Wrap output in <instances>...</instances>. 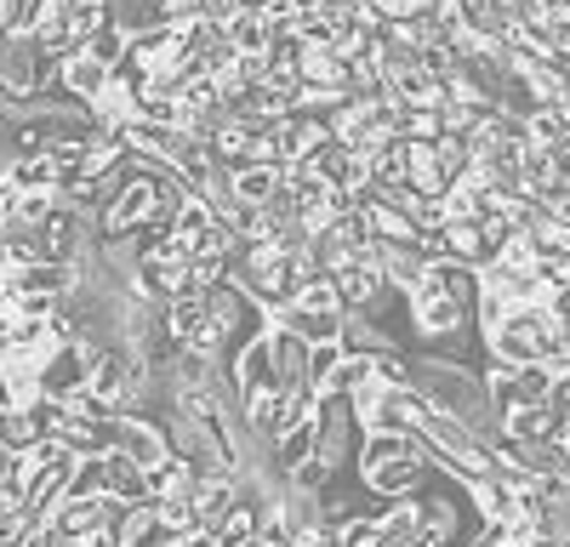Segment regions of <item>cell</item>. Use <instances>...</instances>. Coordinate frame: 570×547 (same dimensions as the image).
Segmentation results:
<instances>
[{"mask_svg": "<svg viewBox=\"0 0 570 547\" xmlns=\"http://www.w3.org/2000/svg\"><path fill=\"white\" fill-rule=\"evenodd\" d=\"M195 485H200V468L188 463V456H166V463H155L149 468V496H160V501H183V496H195Z\"/></svg>", "mask_w": 570, "mask_h": 547, "instance_id": "cell-11", "label": "cell"}, {"mask_svg": "<svg viewBox=\"0 0 570 547\" xmlns=\"http://www.w3.org/2000/svg\"><path fill=\"white\" fill-rule=\"evenodd\" d=\"M559 410H564V417H570V371H553V394H548Z\"/></svg>", "mask_w": 570, "mask_h": 547, "instance_id": "cell-20", "label": "cell"}, {"mask_svg": "<svg viewBox=\"0 0 570 547\" xmlns=\"http://www.w3.org/2000/svg\"><path fill=\"white\" fill-rule=\"evenodd\" d=\"M405 302H411V319H416V331H422L428 342H440V337H451V331L468 326V302L451 297L445 286H434L428 274H422V286H416Z\"/></svg>", "mask_w": 570, "mask_h": 547, "instance_id": "cell-7", "label": "cell"}, {"mask_svg": "<svg viewBox=\"0 0 570 547\" xmlns=\"http://www.w3.org/2000/svg\"><path fill=\"white\" fill-rule=\"evenodd\" d=\"M485 342H491V359H508V365H559L564 326L548 302H525V308H513L497 331H485Z\"/></svg>", "mask_w": 570, "mask_h": 547, "instance_id": "cell-2", "label": "cell"}, {"mask_svg": "<svg viewBox=\"0 0 570 547\" xmlns=\"http://www.w3.org/2000/svg\"><path fill=\"white\" fill-rule=\"evenodd\" d=\"M337 547H389V541H383V525L365 514V519H348V530H343Z\"/></svg>", "mask_w": 570, "mask_h": 547, "instance_id": "cell-17", "label": "cell"}, {"mask_svg": "<svg viewBox=\"0 0 570 547\" xmlns=\"http://www.w3.org/2000/svg\"><path fill=\"white\" fill-rule=\"evenodd\" d=\"M188 262H195V251H188V246L160 240V246H149V251H137V274H131V286L166 308L177 291H188Z\"/></svg>", "mask_w": 570, "mask_h": 547, "instance_id": "cell-4", "label": "cell"}, {"mask_svg": "<svg viewBox=\"0 0 570 547\" xmlns=\"http://www.w3.org/2000/svg\"><path fill=\"white\" fill-rule=\"evenodd\" d=\"M109 496L115 501H149V468L120 456V450H109Z\"/></svg>", "mask_w": 570, "mask_h": 547, "instance_id": "cell-14", "label": "cell"}, {"mask_svg": "<svg viewBox=\"0 0 570 547\" xmlns=\"http://www.w3.org/2000/svg\"><path fill=\"white\" fill-rule=\"evenodd\" d=\"M491 405H497V417H508V410L519 405H537L553 394V365H508V359H491Z\"/></svg>", "mask_w": 570, "mask_h": 547, "instance_id": "cell-5", "label": "cell"}, {"mask_svg": "<svg viewBox=\"0 0 570 547\" xmlns=\"http://www.w3.org/2000/svg\"><path fill=\"white\" fill-rule=\"evenodd\" d=\"M7 182L12 189H63V166L52 155H12Z\"/></svg>", "mask_w": 570, "mask_h": 547, "instance_id": "cell-13", "label": "cell"}, {"mask_svg": "<svg viewBox=\"0 0 570 547\" xmlns=\"http://www.w3.org/2000/svg\"><path fill=\"white\" fill-rule=\"evenodd\" d=\"M376 382V359L371 354H343L337 359V371H331L325 382H320V394H337V399H354L360 388H371Z\"/></svg>", "mask_w": 570, "mask_h": 547, "instance_id": "cell-12", "label": "cell"}, {"mask_svg": "<svg viewBox=\"0 0 570 547\" xmlns=\"http://www.w3.org/2000/svg\"><path fill=\"white\" fill-rule=\"evenodd\" d=\"M559 445H564V450H570V428H564V439H559Z\"/></svg>", "mask_w": 570, "mask_h": 547, "instance_id": "cell-22", "label": "cell"}, {"mask_svg": "<svg viewBox=\"0 0 570 547\" xmlns=\"http://www.w3.org/2000/svg\"><path fill=\"white\" fill-rule=\"evenodd\" d=\"M394 348V337L383 331V326H371L365 314H348V326H343V354H389Z\"/></svg>", "mask_w": 570, "mask_h": 547, "instance_id": "cell-15", "label": "cell"}, {"mask_svg": "<svg viewBox=\"0 0 570 547\" xmlns=\"http://www.w3.org/2000/svg\"><path fill=\"white\" fill-rule=\"evenodd\" d=\"M456 519H462V514L451 508V501H445V496H434V501H428V525H434V530H440L445 541L456 536Z\"/></svg>", "mask_w": 570, "mask_h": 547, "instance_id": "cell-18", "label": "cell"}, {"mask_svg": "<svg viewBox=\"0 0 570 547\" xmlns=\"http://www.w3.org/2000/svg\"><path fill=\"white\" fill-rule=\"evenodd\" d=\"M400 182H405V137L371 155V189H400Z\"/></svg>", "mask_w": 570, "mask_h": 547, "instance_id": "cell-16", "label": "cell"}, {"mask_svg": "<svg viewBox=\"0 0 570 547\" xmlns=\"http://www.w3.org/2000/svg\"><path fill=\"white\" fill-rule=\"evenodd\" d=\"M109 450L131 456V463H142V468H155V463H166V456H171V434L155 417L115 410V417H109Z\"/></svg>", "mask_w": 570, "mask_h": 547, "instance_id": "cell-6", "label": "cell"}, {"mask_svg": "<svg viewBox=\"0 0 570 547\" xmlns=\"http://www.w3.org/2000/svg\"><path fill=\"white\" fill-rule=\"evenodd\" d=\"M177 547H223V536H217L212 525H200V530H188V536H183Z\"/></svg>", "mask_w": 570, "mask_h": 547, "instance_id": "cell-19", "label": "cell"}, {"mask_svg": "<svg viewBox=\"0 0 570 547\" xmlns=\"http://www.w3.org/2000/svg\"><path fill=\"white\" fill-rule=\"evenodd\" d=\"M525 547H564L559 536H537V541H525Z\"/></svg>", "mask_w": 570, "mask_h": 547, "instance_id": "cell-21", "label": "cell"}, {"mask_svg": "<svg viewBox=\"0 0 570 547\" xmlns=\"http://www.w3.org/2000/svg\"><path fill=\"white\" fill-rule=\"evenodd\" d=\"M502 428H508L513 439H564L570 417H564V410H559L553 399H537V405H519V410H508Z\"/></svg>", "mask_w": 570, "mask_h": 547, "instance_id": "cell-9", "label": "cell"}, {"mask_svg": "<svg viewBox=\"0 0 570 547\" xmlns=\"http://www.w3.org/2000/svg\"><path fill=\"white\" fill-rule=\"evenodd\" d=\"M160 189H166V160H160V171H131V177H115V200L98 211L104 235H109V240H131L137 228L155 217Z\"/></svg>", "mask_w": 570, "mask_h": 547, "instance_id": "cell-3", "label": "cell"}, {"mask_svg": "<svg viewBox=\"0 0 570 547\" xmlns=\"http://www.w3.org/2000/svg\"><path fill=\"white\" fill-rule=\"evenodd\" d=\"M422 468H428V450H411V456H389V463H365L360 479L371 496H416Z\"/></svg>", "mask_w": 570, "mask_h": 547, "instance_id": "cell-8", "label": "cell"}, {"mask_svg": "<svg viewBox=\"0 0 570 547\" xmlns=\"http://www.w3.org/2000/svg\"><path fill=\"white\" fill-rule=\"evenodd\" d=\"M274 319H285L292 331H303L308 342H343V326H348V314L343 308H279Z\"/></svg>", "mask_w": 570, "mask_h": 547, "instance_id": "cell-10", "label": "cell"}, {"mask_svg": "<svg viewBox=\"0 0 570 547\" xmlns=\"http://www.w3.org/2000/svg\"><path fill=\"white\" fill-rule=\"evenodd\" d=\"M411 388H422L440 410L462 417L468 428H480L485 439L502 434V417H497V405H491V382L473 377L462 359H422V365H411Z\"/></svg>", "mask_w": 570, "mask_h": 547, "instance_id": "cell-1", "label": "cell"}]
</instances>
